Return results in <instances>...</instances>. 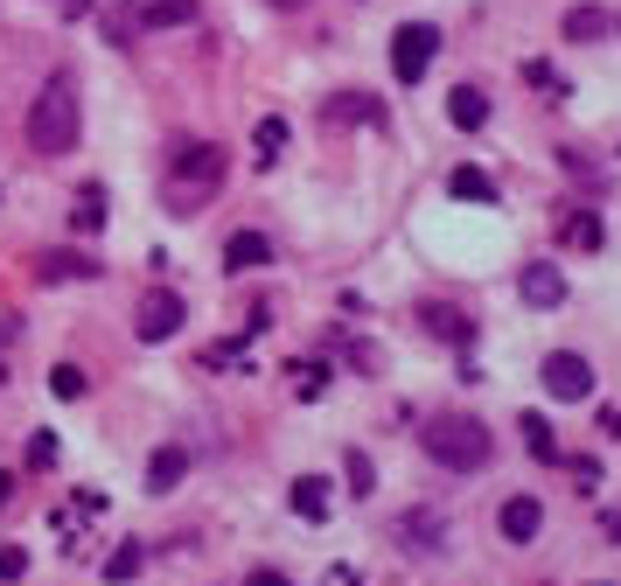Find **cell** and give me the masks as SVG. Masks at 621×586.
Returning <instances> with one entry per match:
<instances>
[{
	"label": "cell",
	"instance_id": "cell-1",
	"mask_svg": "<svg viewBox=\"0 0 621 586\" xmlns=\"http://www.w3.org/2000/svg\"><path fill=\"white\" fill-rule=\"evenodd\" d=\"M77 133H85L77 77H70V70H57V77H49V85L36 91V105H29V147L42 154V162H57V154H70V147H77Z\"/></svg>",
	"mask_w": 621,
	"mask_h": 586
},
{
	"label": "cell",
	"instance_id": "cell-2",
	"mask_svg": "<svg viewBox=\"0 0 621 586\" xmlns=\"http://www.w3.org/2000/svg\"><path fill=\"white\" fill-rule=\"evenodd\" d=\"M224 189V147H210V140H183L161 162V196L183 209V217H196L203 203H210Z\"/></svg>",
	"mask_w": 621,
	"mask_h": 586
},
{
	"label": "cell",
	"instance_id": "cell-3",
	"mask_svg": "<svg viewBox=\"0 0 621 586\" xmlns=\"http://www.w3.org/2000/svg\"><path fill=\"white\" fill-rule=\"evenodd\" d=\"M420 447L440 461V468H454V475H475V468H489V426L482 419H469V412H440V419H426V433H420Z\"/></svg>",
	"mask_w": 621,
	"mask_h": 586
},
{
	"label": "cell",
	"instance_id": "cell-4",
	"mask_svg": "<svg viewBox=\"0 0 621 586\" xmlns=\"http://www.w3.org/2000/svg\"><path fill=\"white\" fill-rule=\"evenodd\" d=\"M440 57V29L433 21H405V29L392 36V70H398V85H420V77L433 70Z\"/></svg>",
	"mask_w": 621,
	"mask_h": 586
},
{
	"label": "cell",
	"instance_id": "cell-5",
	"mask_svg": "<svg viewBox=\"0 0 621 586\" xmlns=\"http://www.w3.org/2000/svg\"><path fill=\"white\" fill-rule=\"evenodd\" d=\"M183 322H189V307H183V293H168V286H154L147 301H140V342H168V335H183Z\"/></svg>",
	"mask_w": 621,
	"mask_h": 586
},
{
	"label": "cell",
	"instance_id": "cell-6",
	"mask_svg": "<svg viewBox=\"0 0 621 586\" xmlns=\"http://www.w3.org/2000/svg\"><path fill=\"white\" fill-rule=\"evenodd\" d=\"M545 391L565 398V406H580V398L593 391V363L573 357V350H552V357H545Z\"/></svg>",
	"mask_w": 621,
	"mask_h": 586
},
{
	"label": "cell",
	"instance_id": "cell-7",
	"mask_svg": "<svg viewBox=\"0 0 621 586\" xmlns=\"http://www.w3.org/2000/svg\"><path fill=\"white\" fill-rule=\"evenodd\" d=\"M322 126H384V98H371V91L322 98Z\"/></svg>",
	"mask_w": 621,
	"mask_h": 586
},
{
	"label": "cell",
	"instance_id": "cell-8",
	"mask_svg": "<svg viewBox=\"0 0 621 586\" xmlns=\"http://www.w3.org/2000/svg\"><path fill=\"white\" fill-rule=\"evenodd\" d=\"M392 538H398L405 551H440V545H447V524H440V510H405V517L392 524Z\"/></svg>",
	"mask_w": 621,
	"mask_h": 586
},
{
	"label": "cell",
	"instance_id": "cell-9",
	"mask_svg": "<svg viewBox=\"0 0 621 586\" xmlns=\"http://www.w3.org/2000/svg\"><path fill=\"white\" fill-rule=\"evenodd\" d=\"M559 245H565V252H601V245H608V217H601V209H565Z\"/></svg>",
	"mask_w": 621,
	"mask_h": 586
},
{
	"label": "cell",
	"instance_id": "cell-10",
	"mask_svg": "<svg viewBox=\"0 0 621 586\" xmlns=\"http://www.w3.org/2000/svg\"><path fill=\"white\" fill-rule=\"evenodd\" d=\"M420 322H426V335L454 342V350H469V342H475V322H469L461 307H447V301H426V307H420Z\"/></svg>",
	"mask_w": 621,
	"mask_h": 586
},
{
	"label": "cell",
	"instance_id": "cell-11",
	"mask_svg": "<svg viewBox=\"0 0 621 586\" xmlns=\"http://www.w3.org/2000/svg\"><path fill=\"white\" fill-rule=\"evenodd\" d=\"M224 265H230V273H258V265H273V237L266 231H238L224 245Z\"/></svg>",
	"mask_w": 621,
	"mask_h": 586
},
{
	"label": "cell",
	"instance_id": "cell-12",
	"mask_svg": "<svg viewBox=\"0 0 621 586\" xmlns=\"http://www.w3.org/2000/svg\"><path fill=\"white\" fill-rule=\"evenodd\" d=\"M516 293H524L531 307H559V301H565V273H559V265H524Z\"/></svg>",
	"mask_w": 621,
	"mask_h": 586
},
{
	"label": "cell",
	"instance_id": "cell-13",
	"mask_svg": "<svg viewBox=\"0 0 621 586\" xmlns=\"http://www.w3.org/2000/svg\"><path fill=\"white\" fill-rule=\"evenodd\" d=\"M36 280L42 286H63V280H98V265L85 252H42L36 258Z\"/></svg>",
	"mask_w": 621,
	"mask_h": 586
},
{
	"label": "cell",
	"instance_id": "cell-14",
	"mask_svg": "<svg viewBox=\"0 0 621 586\" xmlns=\"http://www.w3.org/2000/svg\"><path fill=\"white\" fill-rule=\"evenodd\" d=\"M538 524H545L538 496H510V502H503V538H510V545H531V538H538Z\"/></svg>",
	"mask_w": 621,
	"mask_h": 586
},
{
	"label": "cell",
	"instance_id": "cell-15",
	"mask_svg": "<svg viewBox=\"0 0 621 586\" xmlns=\"http://www.w3.org/2000/svg\"><path fill=\"white\" fill-rule=\"evenodd\" d=\"M447 119H454L461 133H482V126H489V91L454 85V91H447Z\"/></svg>",
	"mask_w": 621,
	"mask_h": 586
},
{
	"label": "cell",
	"instance_id": "cell-16",
	"mask_svg": "<svg viewBox=\"0 0 621 586\" xmlns=\"http://www.w3.org/2000/svg\"><path fill=\"white\" fill-rule=\"evenodd\" d=\"M134 14H140V29H189L203 8L196 0H147V8H134Z\"/></svg>",
	"mask_w": 621,
	"mask_h": 586
},
{
	"label": "cell",
	"instance_id": "cell-17",
	"mask_svg": "<svg viewBox=\"0 0 621 586\" xmlns=\"http://www.w3.org/2000/svg\"><path fill=\"white\" fill-rule=\"evenodd\" d=\"M287 140H294V126L279 119V113H266V119L252 126V147H258V162H266V168L279 162V154H287Z\"/></svg>",
	"mask_w": 621,
	"mask_h": 586
},
{
	"label": "cell",
	"instance_id": "cell-18",
	"mask_svg": "<svg viewBox=\"0 0 621 586\" xmlns=\"http://www.w3.org/2000/svg\"><path fill=\"white\" fill-rule=\"evenodd\" d=\"M294 517H307V524H322L328 517V482H322V475H300V482H294Z\"/></svg>",
	"mask_w": 621,
	"mask_h": 586
},
{
	"label": "cell",
	"instance_id": "cell-19",
	"mask_svg": "<svg viewBox=\"0 0 621 586\" xmlns=\"http://www.w3.org/2000/svg\"><path fill=\"white\" fill-rule=\"evenodd\" d=\"M183 475H189V455H183V447H161V455L147 461V489L161 496V489H175V482H183Z\"/></svg>",
	"mask_w": 621,
	"mask_h": 586
},
{
	"label": "cell",
	"instance_id": "cell-20",
	"mask_svg": "<svg viewBox=\"0 0 621 586\" xmlns=\"http://www.w3.org/2000/svg\"><path fill=\"white\" fill-rule=\"evenodd\" d=\"M608 29H614L608 8H573V14H565V42H601Z\"/></svg>",
	"mask_w": 621,
	"mask_h": 586
},
{
	"label": "cell",
	"instance_id": "cell-21",
	"mask_svg": "<svg viewBox=\"0 0 621 586\" xmlns=\"http://www.w3.org/2000/svg\"><path fill=\"white\" fill-rule=\"evenodd\" d=\"M447 196H461V203H496V182H489L482 168H454V175H447Z\"/></svg>",
	"mask_w": 621,
	"mask_h": 586
},
{
	"label": "cell",
	"instance_id": "cell-22",
	"mask_svg": "<svg viewBox=\"0 0 621 586\" xmlns=\"http://www.w3.org/2000/svg\"><path fill=\"white\" fill-rule=\"evenodd\" d=\"M516 433H524V447L538 461H559V440H552V426H545V412H524L516 419Z\"/></svg>",
	"mask_w": 621,
	"mask_h": 586
},
{
	"label": "cell",
	"instance_id": "cell-23",
	"mask_svg": "<svg viewBox=\"0 0 621 586\" xmlns=\"http://www.w3.org/2000/svg\"><path fill=\"white\" fill-rule=\"evenodd\" d=\"M140 566H147V545L134 538V545H119V551L106 558V579H112V586H126V579H140Z\"/></svg>",
	"mask_w": 621,
	"mask_h": 586
},
{
	"label": "cell",
	"instance_id": "cell-24",
	"mask_svg": "<svg viewBox=\"0 0 621 586\" xmlns=\"http://www.w3.org/2000/svg\"><path fill=\"white\" fill-rule=\"evenodd\" d=\"M70 231H77V237L106 231V196H98V189H85V196H77V209H70Z\"/></svg>",
	"mask_w": 621,
	"mask_h": 586
},
{
	"label": "cell",
	"instance_id": "cell-25",
	"mask_svg": "<svg viewBox=\"0 0 621 586\" xmlns=\"http://www.w3.org/2000/svg\"><path fill=\"white\" fill-rule=\"evenodd\" d=\"M287 378H294V398H322V384H328V363H315V357H300V363L287 370Z\"/></svg>",
	"mask_w": 621,
	"mask_h": 586
},
{
	"label": "cell",
	"instance_id": "cell-26",
	"mask_svg": "<svg viewBox=\"0 0 621 586\" xmlns=\"http://www.w3.org/2000/svg\"><path fill=\"white\" fill-rule=\"evenodd\" d=\"M343 475H349V496H371L377 489V468H371V455H356V447L343 455Z\"/></svg>",
	"mask_w": 621,
	"mask_h": 586
},
{
	"label": "cell",
	"instance_id": "cell-27",
	"mask_svg": "<svg viewBox=\"0 0 621 586\" xmlns=\"http://www.w3.org/2000/svg\"><path fill=\"white\" fill-rule=\"evenodd\" d=\"M524 85H531V91H552V98H565V77H559L545 57H531V64H524Z\"/></svg>",
	"mask_w": 621,
	"mask_h": 586
},
{
	"label": "cell",
	"instance_id": "cell-28",
	"mask_svg": "<svg viewBox=\"0 0 621 586\" xmlns=\"http://www.w3.org/2000/svg\"><path fill=\"white\" fill-rule=\"evenodd\" d=\"M49 391H57V398H85V370H77V363H57V370H49Z\"/></svg>",
	"mask_w": 621,
	"mask_h": 586
},
{
	"label": "cell",
	"instance_id": "cell-29",
	"mask_svg": "<svg viewBox=\"0 0 621 586\" xmlns=\"http://www.w3.org/2000/svg\"><path fill=\"white\" fill-rule=\"evenodd\" d=\"M21 573H29V551H21V545H0V586H14Z\"/></svg>",
	"mask_w": 621,
	"mask_h": 586
},
{
	"label": "cell",
	"instance_id": "cell-30",
	"mask_svg": "<svg viewBox=\"0 0 621 586\" xmlns=\"http://www.w3.org/2000/svg\"><path fill=\"white\" fill-rule=\"evenodd\" d=\"M210 370H245V342H210Z\"/></svg>",
	"mask_w": 621,
	"mask_h": 586
},
{
	"label": "cell",
	"instance_id": "cell-31",
	"mask_svg": "<svg viewBox=\"0 0 621 586\" xmlns=\"http://www.w3.org/2000/svg\"><path fill=\"white\" fill-rule=\"evenodd\" d=\"M57 455H63L57 433H36V440H29V461H36V468H57Z\"/></svg>",
	"mask_w": 621,
	"mask_h": 586
},
{
	"label": "cell",
	"instance_id": "cell-32",
	"mask_svg": "<svg viewBox=\"0 0 621 586\" xmlns=\"http://www.w3.org/2000/svg\"><path fill=\"white\" fill-rule=\"evenodd\" d=\"M245 586H294V579H287V573H273V566H258V573H252Z\"/></svg>",
	"mask_w": 621,
	"mask_h": 586
},
{
	"label": "cell",
	"instance_id": "cell-33",
	"mask_svg": "<svg viewBox=\"0 0 621 586\" xmlns=\"http://www.w3.org/2000/svg\"><path fill=\"white\" fill-rule=\"evenodd\" d=\"M328 586H364V579H356L349 566H328Z\"/></svg>",
	"mask_w": 621,
	"mask_h": 586
},
{
	"label": "cell",
	"instance_id": "cell-34",
	"mask_svg": "<svg viewBox=\"0 0 621 586\" xmlns=\"http://www.w3.org/2000/svg\"><path fill=\"white\" fill-rule=\"evenodd\" d=\"M601 433H608V440L621 433V406H608V412H601Z\"/></svg>",
	"mask_w": 621,
	"mask_h": 586
},
{
	"label": "cell",
	"instance_id": "cell-35",
	"mask_svg": "<svg viewBox=\"0 0 621 586\" xmlns=\"http://www.w3.org/2000/svg\"><path fill=\"white\" fill-rule=\"evenodd\" d=\"M8 496H14V475H8V468H0V510H8Z\"/></svg>",
	"mask_w": 621,
	"mask_h": 586
},
{
	"label": "cell",
	"instance_id": "cell-36",
	"mask_svg": "<svg viewBox=\"0 0 621 586\" xmlns=\"http://www.w3.org/2000/svg\"><path fill=\"white\" fill-rule=\"evenodd\" d=\"M273 8H279V14H300V8H307V0H273Z\"/></svg>",
	"mask_w": 621,
	"mask_h": 586
},
{
	"label": "cell",
	"instance_id": "cell-37",
	"mask_svg": "<svg viewBox=\"0 0 621 586\" xmlns=\"http://www.w3.org/2000/svg\"><path fill=\"white\" fill-rule=\"evenodd\" d=\"M614 36H621V21H614Z\"/></svg>",
	"mask_w": 621,
	"mask_h": 586
},
{
	"label": "cell",
	"instance_id": "cell-38",
	"mask_svg": "<svg viewBox=\"0 0 621 586\" xmlns=\"http://www.w3.org/2000/svg\"><path fill=\"white\" fill-rule=\"evenodd\" d=\"M0 378H8V370H0Z\"/></svg>",
	"mask_w": 621,
	"mask_h": 586
}]
</instances>
